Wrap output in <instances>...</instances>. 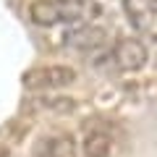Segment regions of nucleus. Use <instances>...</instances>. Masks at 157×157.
Instances as JSON below:
<instances>
[{"instance_id":"39448f33","label":"nucleus","mask_w":157,"mask_h":157,"mask_svg":"<svg viewBox=\"0 0 157 157\" xmlns=\"http://www.w3.org/2000/svg\"><path fill=\"white\" fill-rule=\"evenodd\" d=\"M29 157H71V144L63 136H42Z\"/></svg>"},{"instance_id":"7ed1b4c3","label":"nucleus","mask_w":157,"mask_h":157,"mask_svg":"<svg viewBox=\"0 0 157 157\" xmlns=\"http://www.w3.org/2000/svg\"><path fill=\"white\" fill-rule=\"evenodd\" d=\"M81 152L84 157H110L113 152V136L107 131L100 128H89L81 139Z\"/></svg>"},{"instance_id":"423d86ee","label":"nucleus","mask_w":157,"mask_h":157,"mask_svg":"<svg viewBox=\"0 0 157 157\" xmlns=\"http://www.w3.org/2000/svg\"><path fill=\"white\" fill-rule=\"evenodd\" d=\"M71 45H76V47H92V45H97V42H102V32H97V29H81V32H76V34H71Z\"/></svg>"},{"instance_id":"20e7f679","label":"nucleus","mask_w":157,"mask_h":157,"mask_svg":"<svg viewBox=\"0 0 157 157\" xmlns=\"http://www.w3.org/2000/svg\"><path fill=\"white\" fill-rule=\"evenodd\" d=\"M115 58H118V66H121V68H126V71H136V68L144 66L147 50L139 45V42H134V39H126V42L118 45Z\"/></svg>"},{"instance_id":"f257e3e1","label":"nucleus","mask_w":157,"mask_h":157,"mask_svg":"<svg viewBox=\"0 0 157 157\" xmlns=\"http://www.w3.org/2000/svg\"><path fill=\"white\" fill-rule=\"evenodd\" d=\"M76 81V73L68 66H39L24 73V84L29 89H60Z\"/></svg>"},{"instance_id":"f03ea898","label":"nucleus","mask_w":157,"mask_h":157,"mask_svg":"<svg viewBox=\"0 0 157 157\" xmlns=\"http://www.w3.org/2000/svg\"><path fill=\"white\" fill-rule=\"evenodd\" d=\"M81 16V6L78 3H68V0H42L32 6V21L42 24V26H52L58 21H73Z\"/></svg>"},{"instance_id":"0eeeda50","label":"nucleus","mask_w":157,"mask_h":157,"mask_svg":"<svg viewBox=\"0 0 157 157\" xmlns=\"http://www.w3.org/2000/svg\"><path fill=\"white\" fill-rule=\"evenodd\" d=\"M0 157H11V149L6 144H0Z\"/></svg>"}]
</instances>
